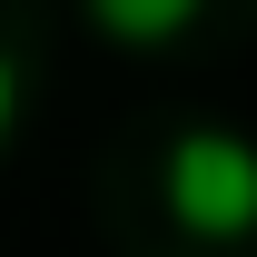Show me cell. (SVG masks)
Listing matches in <instances>:
<instances>
[{
	"label": "cell",
	"mask_w": 257,
	"mask_h": 257,
	"mask_svg": "<svg viewBox=\"0 0 257 257\" xmlns=\"http://www.w3.org/2000/svg\"><path fill=\"white\" fill-rule=\"evenodd\" d=\"M168 218L188 237H208V247L257 237V149L237 128H188L168 149Z\"/></svg>",
	"instance_id": "6da1fadb"
},
{
	"label": "cell",
	"mask_w": 257,
	"mask_h": 257,
	"mask_svg": "<svg viewBox=\"0 0 257 257\" xmlns=\"http://www.w3.org/2000/svg\"><path fill=\"white\" fill-rule=\"evenodd\" d=\"M89 20L109 40H128V50H159V40H178L198 20V0H89Z\"/></svg>",
	"instance_id": "7a4b0ae2"
},
{
	"label": "cell",
	"mask_w": 257,
	"mask_h": 257,
	"mask_svg": "<svg viewBox=\"0 0 257 257\" xmlns=\"http://www.w3.org/2000/svg\"><path fill=\"white\" fill-rule=\"evenodd\" d=\"M10 128H20V60L0 50V149H10Z\"/></svg>",
	"instance_id": "3957f363"
}]
</instances>
